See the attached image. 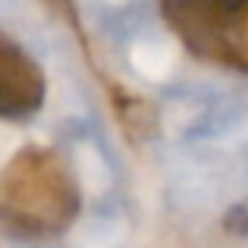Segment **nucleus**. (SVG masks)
Instances as JSON below:
<instances>
[{"label": "nucleus", "instance_id": "obj_2", "mask_svg": "<svg viewBox=\"0 0 248 248\" xmlns=\"http://www.w3.org/2000/svg\"><path fill=\"white\" fill-rule=\"evenodd\" d=\"M164 16L198 57L248 69V3H167Z\"/></svg>", "mask_w": 248, "mask_h": 248}, {"label": "nucleus", "instance_id": "obj_4", "mask_svg": "<svg viewBox=\"0 0 248 248\" xmlns=\"http://www.w3.org/2000/svg\"><path fill=\"white\" fill-rule=\"evenodd\" d=\"M230 223L236 226V230H248V204H245V207H239V211L232 214V217H230Z\"/></svg>", "mask_w": 248, "mask_h": 248}, {"label": "nucleus", "instance_id": "obj_1", "mask_svg": "<svg viewBox=\"0 0 248 248\" xmlns=\"http://www.w3.org/2000/svg\"><path fill=\"white\" fill-rule=\"evenodd\" d=\"M79 214V186L50 148H22L0 182V217L13 236H57Z\"/></svg>", "mask_w": 248, "mask_h": 248}, {"label": "nucleus", "instance_id": "obj_3", "mask_svg": "<svg viewBox=\"0 0 248 248\" xmlns=\"http://www.w3.org/2000/svg\"><path fill=\"white\" fill-rule=\"evenodd\" d=\"M44 101V76L38 63L10 38H0V113L25 120Z\"/></svg>", "mask_w": 248, "mask_h": 248}]
</instances>
